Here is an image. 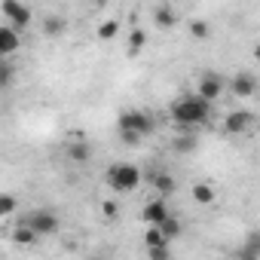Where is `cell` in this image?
<instances>
[{"label":"cell","instance_id":"cell-1","mask_svg":"<svg viewBox=\"0 0 260 260\" xmlns=\"http://www.w3.org/2000/svg\"><path fill=\"white\" fill-rule=\"evenodd\" d=\"M172 119L181 128H193L196 132L199 125H205L211 119V104L205 98H199V95H184V98H178L172 104Z\"/></svg>","mask_w":260,"mask_h":260},{"label":"cell","instance_id":"cell-2","mask_svg":"<svg viewBox=\"0 0 260 260\" xmlns=\"http://www.w3.org/2000/svg\"><path fill=\"white\" fill-rule=\"evenodd\" d=\"M107 187L113 193H135L141 187V169L132 162H113L107 169Z\"/></svg>","mask_w":260,"mask_h":260},{"label":"cell","instance_id":"cell-3","mask_svg":"<svg viewBox=\"0 0 260 260\" xmlns=\"http://www.w3.org/2000/svg\"><path fill=\"white\" fill-rule=\"evenodd\" d=\"M116 125H119V132H135V135L147 138L153 132V116L144 110H125V113H119Z\"/></svg>","mask_w":260,"mask_h":260},{"label":"cell","instance_id":"cell-4","mask_svg":"<svg viewBox=\"0 0 260 260\" xmlns=\"http://www.w3.org/2000/svg\"><path fill=\"white\" fill-rule=\"evenodd\" d=\"M223 89H226V80H223L220 74H214V71H205V74L199 77L196 95H199V98H205V101L211 104V101H217V98L223 95Z\"/></svg>","mask_w":260,"mask_h":260},{"label":"cell","instance_id":"cell-5","mask_svg":"<svg viewBox=\"0 0 260 260\" xmlns=\"http://www.w3.org/2000/svg\"><path fill=\"white\" fill-rule=\"evenodd\" d=\"M22 223H28L37 236H52V233H58V217H55L52 211H31Z\"/></svg>","mask_w":260,"mask_h":260},{"label":"cell","instance_id":"cell-6","mask_svg":"<svg viewBox=\"0 0 260 260\" xmlns=\"http://www.w3.org/2000/svg\"><path fill=\"white\" fill-rule=\"evenodd\" d=\"M0 13L10 19L13 28H25V25L31 22V10L22 7V4H16V0H4V4H0Z\"/></svg>","mask_w":260,"mask_h":260},{"label":"cell","instance_id":"cell-7","mask_svg":"<svg viewBox=\"0 0 260 260\" xmlns=\"http://www.w3.org/2000/svg\"><path fill=\"white\" fill-rule=\"evenodd\" d=\"M251 122H254V113L251 110H233V113H226L223 128H226L230 135H245L248 128H251Z\"/></svg>","mask_w":260,"mask_h":260},{"label":"cell","instance_id":"cell-8","mask_svg":"<svg viewBox=\"0 0 260 260\" xmlns=\"http://www.w3.org/2000/svg\"><path fill=\"white\" fill-rule=\"evenodd\" d=\"M141 217L150 223V226H162L169 217H172V211H169V205H166V199H150L147 205H144V211H141Z\"/></svg>","mask_w":260,"mask_h":260},{"label":"cell","instance_id":"cell-9","mask_svg":"<svg viewBox=\"0 0 260 260\" xmlns=\"http://www.w3.org/2000/svg\"><path fill=\"white\" fill-rule=\"evenodd\" d=\"M230 92H233L236 98H251V95L257 92V80L242 71V74H236V77L230 80Z\"/></svg>","mask_w":260,"mask_h":260},{"label":"cell","instance_id":"cell-10","mask_svg":"<svg viewBox=\"0 0 260 260\" xmlns=\"http://www.w3.org/2000/svg\"><path fill=\"white\" fill-rule=\"evenodd\" d=\"M19 49V28H13L10 22L0 25V55H13Z\"/></svg>","mask_w":260,"mask_h":260},{"label":"cell","instance_id":"cell-11","mask_svg":"<svg viewBox=\"0 0 260 260\" xmlns=\"http://www.w3.org/2000/svg\"><path fill=\"white\" fill-rule=\"evenodd\" d=\"M153 22H156L162 31H169V28L178 25V13L172 10V4H159V7L153 10Z\"/></svg>","mask_w":260,"mask_h":260},{"label":"cell","instance_id":"cell-12","mask_svg":"<svg viewBox=\"0 0 260 260\" xmlns=\"http://www.w3.org/2000/svg\"><path fill=\"white\" fill-rule=\"evenodd\" d=\"M150 181H153V187H156L159 199L172 196V193H175V187H178V184H175V178H172V175H166V172H156V175H153Z\"/></svg>","mask_w":260,"mask_h":260},{"label":"cell","instance_id":"cell-13","mask_svg":"<svg viewBox=\"0 0 260 260\" xmlns=\"http://www.w3.org/2000/svg\"><path fill=\"white\" fill-rule=\"evenodd\" d=\"M37 239H40V236H37V233H34L31 226H28V223H19V226L13 230V242H16V245L34 248V245H37Z\"/></svg>","mask_w":260,"mask_h":260},{"label":"cell","instance_id":"cell-14","mask_svg":"<svg viewBox=\"0 0 260 260\" xmlns=\"http://www.w3.org/2000/svg\"><path fill=\"white\" fill-rule=\"evenodd\" d=\"M147 43V31L144 28H132V34H128V55H138Z\"/></svg>","mask_w":260,"mask_h":260},{"label":"cell","instance_id":"cell-15","mask_svg":"<svg viewBox=\"0 0 260 260\" xmlns=\"http://www.w3.org/2000/svg\"><path fill=\"white\" fill-rule=\"evenodd\" d=\"M214 196H217V193H214L211 184H193V199H196L199 205H211Z\"/></svg>","mask_w":260,"mask_h":260},{"label":"cell","instance_id":"cell-16","mask_svg":"<svg viewBox=\"0 0 260 260\" xmlns=\"http://www.w3.org/2000/svg\"><path fill=\"white\" fill-rule=\"evenodd\" d=\"M68 159H71V162H86V159H89V144L71 141V144H68Z\"/></svg>","mask_w":260,"mask_h":260},{"label":"cell","instance_id":"cell-17","mask_svg":"<svg viewBox=\"0 0 260 260\" xmlns=\"http://www.w3.org/2000/svg\"><path fill=\"white\" fill-rule=\"evenodd\" d=\"M144 245H147V248H162V245H172V242L162 236L159 226H147V233H144Z\"/></svg>","mask_w":260,"mask_h":260},{"label":"cell","instance_id":"cell-18","mask_svg":"<svg viewBox=\"0 0 260 260\" xmlns=\"http://www.w3.org/2000/svg\"><path fill=\"white\" fill-rule=\"evenodd\" d=\"M116 34H119V22H116V19H107V22H101V25H98V40H104V43H107V40H113Z\"/></svg>","mask_w":260,"mask_h":260},{"label":"cell","instance_id":"cell-19","mask_svg":"<svg viewBox=\"0 0 260 260\" xmlns=\"http://www.w3.org/2000/svg\"><path fill=\"white\" fill-rule=\"evenodd\" d=\"M242 257H260V233H251V236L245 239Z\"/></svg>","mask_w":260,"mask_h":260},{"label":"cell","instance_id":"cell-20","mask_svg":"<svg viewBox=\"0 0 260 260\" xmlns=\"http://www.w3.org/2000/svg\"><path fill=\"white\" fill-rule=\"evenodd\" d=\"M184 132H187V135H181V138H178V150H181V153H187V150H196V144H199L196 132H193V128H184Z\"/></svg>","mask_w":260,"mask_h":260},{"label":"cell","instance_id":"cell-21","mask_svg":"<svg viewBox=\"0 0 260 260\" xmlns=\"http://www.w3.org/2000/svg\"><path fill=\"white\" fill-rule=\"evenodd\" d=\"M61 31H64V19H58V16L46 19V25H43V34H46V37H58Z\"/></svg>","mask_w":260,"mask_h":260},{"label":"cell","instance_id":"cell-22","mask_svg":"<svg viewBox=\"0 0 260 260\" xmlns=\"http://www.w3.org/2000/svg\"><path fill=\"white\" fill-rule=\"evenodd\" d=\"M159 230H162V236H166V239H169V242H175V239H178V236H181V223H178V220H175V217H169V220H166V223H162V226H159Z\"/></svg>","mask_w":260,"mask_h":260},{"label":"cell","instance_id":"cell-23","mask_svg":"<svg viewBox=\"0 0 260 260\" xmlns=\"http://www.w3.org/2000/svg\"><path fill=\"white\" fill-rule=\"evenodd\" d=\"M16 208H19L16 196H10V193H7V196H0V217H10Z\"/></svg>","mask_w":260,"mask_h":260},{"label":"cell","instance_id":"cell-24","mask_svg":"<svg viewBox=\"0 0 260 260\" xmlns=\"http://www.w3.org/2000/svg\"><path fill=\"white\" fill-rule=\"evenodd\" d=\"M147 260H172V245H162V248H147Z\"/></svg>","mask_w":260,"mask_h":260},{"label":"cell","instance_id":"cell-25","mask_svg":"<svg viewBox=\"0 0 260 260\" xmlns=\"http://www.w3.org/2000/svg\"><path fill=\"white\" fill-rule=\"evenodd\" d=\"M190 34H193L196 40H205V37H208V22H205V19H196V22L190 25Z\"/></svg>","mask_w":260,"mask_h":260},{"label":"cell","instance_id":"cell-26","mask_svg":"<svg viewBox=\"0 0 260 260\" xmlns=\"http://www.w3.org/2000/svg\"><path fill=\"white\" fill-rule=\"evenodd\" d=\"M119 138H122V144H138L141 141V135H135V132H119Z\"/></svg>","mask_w":260,"mask_h":260},{"label":"cell","instance_id":"cell-27","mask_svg":"<svg viewBox=\"0 0 260 260\" xmlns=\"http://www.w3.org/2000/svg\"><path fill=\"white\" fill-rule=\"evenodd\" d=\"M0 80H4V86L13 80V68H10V64H4V68H0Z\"/></svg>","mask_w":260,"mask_h":260},{"label":"cell","instance_id":"cell-28","mask_svg":"<svg viewBox=\"0 0 260 260\" xmlns=\"http://www.w3.org/2000/svg\"><path fill=\"white\" fill-rule=\"evenodd\" d=\"M104 214H107V217H116V205H113V202H104Z\"/></svg>","mask_w":260,"mask_h":260},{"label":"cell","instance_id":"cell-29","mask_svg":"<svg viewBox=\"0 0 260 260\" xmlns=\"http://www.w3.org/2000/svg\"><path fill=\"white\" fill-rule=\"evenodd\" d=\"M254 58H257V61H260V43H257V46H254Z\"/></svg>","mask_w":260,"mask_h":260},{"label":"cell","instance_id":"cell-30","mask_svg":"<svg viewBox=\"0 0 260 260\" xmlns=\"http://www.w3.org/2000/svg\"><path fill=\"white\" fill-rule=\"evenodd\" d=\"M242 260H260V257H242Z\"/></svg>","mask_w":260,"mask_h":260}]
</instances>
